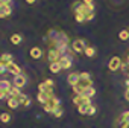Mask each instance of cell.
Wrapping results in <instances>:
<instances>
[{"label": "cell", "mask_w": 129, "mask_h": 128, "mask_svg": "<svg viewBox=\"0 0 129 128\" xmlns=\"http://www.w3.org/2000/svg\"><path fill=\"white\" fill-rule=\"evenodd\" d=\"M46 43L49 44V47L58 49L62 55H66L69 44H70V40H69V35L66 32H62L59 29H49L47 35H46Z\"/></svg>", "instance_id": "obj_1"}, {"label": "cell", "mask_w": 129, "mask_h": 128, "mask_svg": "<svg viewBox=\"0 0 129 128\" xmlns=\"http://www.w3.org/2000/svg\"><path fill=\"white\" fill-rule=\"evenodd\" d=\"M43 108H44V111L46 113H50V114H53L58 108H61V102H59V99L56 98V96H52L44 105H43Z\"/></svg>", "instance_id": "obj_2"}, {"label": "cell", "mask_w": 129, "mask_h": 128, "mask_svg": "<svg viewBox=\"0 0 129 128\" xmlns=\"http://www.w3.org/2000/svg\"><path fill=\"white\" fill-rule=\"evenodd\" d=\"M53 81L52 79H46L44 82H40L38 84V92H41V93H46V95H49V96H53Z\"/></svg>", "instance_id": "obj_3"}, {"label": "cell", "mask_w": 129, "mask_h": 128, "mask_svg": "<svg viewBox=\"0 0 129 128\" xmlns=\"http://www.w3.org/2000/svg\"><path fill=\"white\" fill-rule=\"evenodd\" d=\"M85 49H87V43H85V40H82V38H78V40H75V41L72 43V50H73V53H84Z\"/></svg>", "instance_id": "obj_4"}, {"label": "cell", "mask_w": 129, "mask_h": 128, "mask_svg": "<svg viewBox=\"0 0 129 128\" xmlns=\"http://www.w3.org/2000/svg\"><path fill=\"white\" fill-rule=\"evenodd\" d=\"M73 104L78 105V107L91 105V98H87V96H84V95H75V96H73Z\"/></svg>", "instance_id": "obj_5"}, {"label": "cell", "mask_w": 129, "mask_h": 128, "mask_svg": "<svg viewBox=\"0 0 129 128\" xmlns=\"http://www.w3.org/2000/svg\"><path fill=\"white\" fill-rule=\"evenodd\" d=\"M121 66H123V62H121V58L120 56H112L109 59V62H108V69L111 72H115V70L121 69Z\"/></svg>", "instance_id": "obj_6"}, {"label": "cell", "mask_w": 129, "mask_h": 128, "mask_svg": "<svg viewBox=\"0 0 129 128\" xmlns=\"http://www.w3.org/2000/svg\"><path fill=\"white\" fill-rule=\"evenodd\" d=\"M61 56H62V53L58 50V49H53V47H49V50H47V59L50 61V62H55V61H59L61 59Z\"/></svg>", "instance_id": "obj_7"}, {"label": "cell", "mask_w": 129, "mask_h": 128, "mask_svg": "<svg viewBox=\"0 0 129 128\" xmlns=\"http://www.w3.org/2000/svg\"><path fill=\"white\" fill-rule=\"evenodd\" d=\"M12 84H14L17 89H23V87L26 86V76H24L23 73H20V75L14 76V81H12Z\"/></svg>", "instance_id": "obj_8"}, {"label": "cell", "mask_w": 129, "mask_h": 128, "mask_svg": "<svg viewBox=\"0 0 129 128\" xmlns=\"http://www.w3.org/2000/svg\"><path fill=\"white\" fill-rule=\"evenodd\" d=\"M6 72L8 73H12L14 76H17V75L21 73V69H20V66H17V64L12 61V62H9L8 66H6Z\"/></svg>", "instance_id": "obj_9"}, {"label": "cell", "mask_w": 129, "mask_h": 128, "mask_svg": "<svg viewBox=\"0 0 129 128\" xmlns=\"http://www.w3.org/2000/svg\"><path fill=\"white\" fill-rule=\"evenodd\" d=\"M59 62H61L62 69H64V70H67V69L72 67V56H69V55H62L61 59H59Z\"/></svg>", "instance_id": "obj_10"}, {"label": "cell", "mask_w": 129, "mask_h": 128, "mask_svg": "<svg viewBox=\"0 0 129 128\" xmlns=\"http://www.w3.org/2000/svg\"><path fill=\"white\" fill-rule=\"evenodd\" d=\"M79 79H81V73H78V72H72L69 76H67V81H69V84L73 87V86H76L78 82H79Z\"/></svg>", "instance_id": "obj_11"}, {"label": "cell", "mask_w": 129, "mask_h": 128, "mask_svg": "<svg viewBox=\"0 0 129 128\" xmlns=\"http://www.w3.org/2000/svg\"><path fill=\"white\" fill-rule=\"evenodd\" d=\"M12 12L11 9V5H0V18H5V17H9Z\"/></svg>", "instance_id": "obj_12"}, {"label": "cell", "mask_w": 129, "mask_h": 128, "mask_svg": "<svg viewBox=\"0 0 129 128\" xmlns=\"http://www.w3.org/2000/svg\"><path fill=\"white\" fill-rule=\"evenodd\" d=\"M12 82L11 81H8V79H0V90L2 92H6V93H9V90L12 89ZM9 96V95H8Z\"/></svg>", "instance_id": "obj_13"}, {"label": "cell", "mask_w": 129, "mask_h": 128, "mask_svg": "<svg viewBox=\"0 0 129 128\" xmlns=\"http://www.w3.org/2000/svg\"><path fill=\"white\" fill-rule=\"evenodd\" d=\"M29 55H30V58H32V59H40V58H41V55H43V50H41L40 47H37V46H35V47H32V49H30Z\"/></svg>", "instance_id": "obj_14"}, {"label": "cell", "mask_w": 129, "mask_h": 128, "mask_svg": "<svg viewBox=\"0 0 129 128\" xmlns=\"http://www.w3.org/2000/svg\"><path fill=\"white\" fill-rule=\"evenodd\" d=\"M17 99H18L20 105H23V107H29L30 105V98L27 95H24V93H21L20 96H17Z\"/></svg>", "instance_id": "obj_15"}, {"label": "cell", "mask_w": 129, "mask_h": 128, "mask_svg": "<svg viewBox=\"0 0 129 128\" xmlns=\"http://www.w3.org/2000/svg\"><path fill=\"white\" fill-rule=\"evenodd\" d=\"M9 62H12V55L11 53H2L0 55V64H3V66L6 67Z\"/></svg>", "instance_id": "obj_16"}, {"label": "cell", "mask_w": 129, "mask_h": 128, "mask_svg": "<svg viewBox=\"0 0 129 128\" xmlns=\"http://www.w3.org/2000/svg\"><path fill=\"white\" fill-rule=\"evenodd\" d=\"M49 69L52 73H59L62 70V66H61V62L59 61H55V62H50L49 64Z\"/></svg>", "instance_id": "obj_17"}, {"label": "cell", "mask_w": 129, "mask_h": 128, "mask_svg": "<svg viewBox=\"0 0 129 128\" xmlns=\"http://www.w3.org/2000/svg\"><path fill=\"white\" fill-rule=\"evenodd\" d=\"M53 96H55V95H53ZM50 98H52V96H49V95H46V93H41V92H38V95H37V101H38L40 104H43V105H44Z\"/></svg>", "instance_id": "obj_18"}, {"label": "cell", "mask_w": 129, "mask_h": 128, "mask_svg": "<svg viewBox=\"0 0 129 128\" xmlns=\"http://www.w3.org/2000/svg\"><path fill=\"white\" fill-rule=\"evenodd\" d=\"M8 107H9V108H12V110L18 108V107H20L18 99H17V98H8Z\"/></svg>", "instance_id": "obj_19"}, {"label": "cell", "mask_w": 129, "mask_h": 128, "mask_svg": "<svg viewBox=\"0 0 129 128\" xmlns=\"http://www.w3.org/2000/svg\"><path fill=\"white\" fill-rule=\"evenodd\" d=\"M9 40H11V43H12V44H15V46H17V44H20V43H21L23 37H21L20 34H12Z\"/></svg>", "instance_id": "obj_20"}, {"label": "cell", "mask_w": 129, "mask_h": 128, "mask_svg": "<svg viewBox=\"0 0 129 128\" xmlns=\"http://www.w3.org/2000/svg\"><path fill=\"white\" fill-rule=\"evenodd\" d=\"M9 98H17V96H20L21 95V89H17L15 86H12V89L9 90Z\"/></svg>", "instance_id": "obj_21"}, {"label": "cell", "mask_w": 129, "mask_h": 128, "mask_svg": "<svg viewBox=\"0 0 129 128\" xmlns=\"http://www.w3.org/2000/svg\"><path fill=\"white\" fill-rule=\"evenodd\" d=\"M75 20L78 23H85L87 22V15L82 14V12H75Z\"/></svg>", "instance_id": "obj_22"}, {"label": "cell", "mask_w": 129, "mask_h": 128, "mask_svg": "<svg viewBox=\"0 0 129 128\" xmlns=\"http://www.w3.org/2000/svg\"><path fill=\"white\" fill-rule=\"evenodd\" d=\"M118 38H120L121 41H126V40H129V31H126V29H121V31L118 32Z\"/></svg>", "instance_id": "obj_23"}, {"label": "cell", "mask_w": 129, "mask_h": 128, "mask_svg": "<svg viewBox=\"0 0 129 128\" xmlns=\"http://www.w3.org/2000/svg\"><path fill=\"white\" fill-rule=\"evenodd\" d=\"M88 58H93L94 55H96V49L94 47H91V46H87V49H85V52H84Z\"/></svg>", "instance_id": "obj_24"}, {"label": "cell", "mask_w": 129, "mask_h": 128, "mask_svg": "<svg viewBox=\"0 0 129 128\" xmlns=\"http://www.w3.org/2000/svg\"><path fill=\"white\" fill-rule=\"evenodd\" d=\"M121 123H126L127 126H129V111H124L121 116H120V119H118Z\"/></svg>", "instance_id": "obj_25"}, {"label": "cell", "mask_w": 129, "mask_h": 128, "mask_svg": "<svg viewBox=\"0 0 129 128\" xmlns=\"http://www.w3.org/2000/svg\"><path fill=\"white\" fill-rule=\"evenodd\" d=\"M96 95V89L94 87H88L85 92H84V96H87V98H93Z\"/></svg>", "instance_id": "obj_26"}, {"label": "cell", "mask_w": 129, "mask_h": 128, "mask_svg": "<svg viewBox=\"0 0 129 128\" xmlns=\"http://www.w3.org/2000/svg\"><path fill=\"white\" fill-rule=\"evenodd\" d=\"M9 120H11V114L9 113H2V114H0V122L8 123Z\"/></svg>", "instance_id": "obj_27"}, {"label": "cell", "mask_w": 129, "mask_h": 128, "mask_svg": "<svg viewBox=\"0 0 129 128\" xmlns=\"http://www.w3.org/2000/svg\"><path fill=\"white\" fill-rule=\"evenodd\" d=\"M88 108H90V105H82V107H78V111L81 114H88Z\"/></svg>", "instance_id": "obj_28"}, {"label": "cell", "mask_w": 129, "mask_h": 128, "mask_svg": "<svg viewBox=\"0 0 129 128\" xmlns=\"http://www.w3.org/2000/svg\"><path fill=\"white\" fill-rule=\"evenodd\" d=\"M121 70L126 73V76H129V61H124L123 66H121Z\"/></svg>", "instance_id": "obj_29"}, {"label": "cell", "mask_w": 129, "mask_h": 128, "mask_svg": "<svg viewBox=\"0 0 129 128\" xmlns=\"http://www.w3.org/2000/svg\"><path fill=\"white\" fill-rule=\"evenodd\" d=\"M94 113H96V107L91 104V105H90V108H88V114H87V116H93Z\"/></svg>", "instance_id": "obj_30"}, {"label": "cell", "mask_w": 129, "mask_h": 128, "mask_svg": "<svg viewBox=\"0 0 129 128\" xmlns=\"http://www.w3.org/2000/svg\"><path fill=\"white\" fill-rule=\"evenodd\" d=\"M9 96H8V93L6 92H2V90H0V101H2V99H8Z\"/></svg>", "instance_id": "obj_31"}, {"label": "cell", "mask_w": 129, "mask_h": 128, "mask_svg": "<svg viewBox=\"0 0 129 128\" xmlns=\"http://www.w3.org/2000/svg\"><path fill=\"white\" fill-rule=\"evenodd\" d=\"M53 116H55V117H61V116H62V108H58V110L53 113Z\"/></svg>", "instance_id": "obj_32"}, {"label": "cell", "mask_w": 129, "mask_h": 128, "mask_svg": "<svg viewBox=\"0 0 129 128\" xmlns=\"http://www.w3.org/2000/svg\"><path fill=\"white\" fill-rule=\"evenodd\" d=\"M124 99L129 102V87H126V92H124Z\"/></svg>", "instance_id": "obj_33"}, {"label": "cell", "mask_w": 129, "mask_h": 128, "mask_svg": "<svg viewBox=\"0 0 129 128\" xmlns=\"http://www.w3.org/2000/svg\"><path fill=\"white\" fill-rule=\"evenodd\" d=\"M6 72V67L3 66V64H0V73H5Z\"/></svg>", "instance_id": "obj_34"}, {"label": "cell", "mask_w": 129, "mask_h": 128, "mask_svg": "<svg viewBox=\"0 0 129 128\" xmlns=\"http://www.w3.org/2000/svg\"><path fill=\"white\" fill-rule=\"evenodd\" d=\"M82 3H85V5H94L93 0H82Z\"/></svg>", "instance_id": "obj_35"}, {"label": "cell", "mask_w": 129, "mask_h": 128, "mask_svg": "<svg viewBox=\"0 0 129 128\" xmlns=\"http://www.w3.org/2000/svg\"><path fill=\"white\" fill-rule=\"evenodd\" d=\"M0 2H2L3 5H11V2H12V0H0Z\"/></svg>", "instance_id": "obj_36"}, {"label": "cell", "mask_w": 129, "mask_h": 128, "mask_svg": "<svg viewBox=\"0 0 129 128\" xmlns=\"http://www.w3.org/2000/svg\"><path fill=\"white\" fill-rule=\"evenodd\" d=\"M37 0H26V3H29V5H32V3H35Z\"/></svg>", "instance_id": "obj_37"}, {"label": "cell", "mask_w": 129, "mask_h": 128, "mask_svg": "<svg viewBox=\"0 0 129 128\" xmlns=\"http://www.w3.org/2000/svg\"><path fill=\"white\" fill-rule=\"evenodd\" d=\"M126 61H129V52H127V56H126Z\"/></svg>", "instance_id": "obj_38"}, {"label": "cell", "mask_w": 129, "mask_h": 128, "mask_svg": "<svg viewBox=\"0 0 129 128\" xmlns=\"http://www.w3.org/2000/svg\"><path fill=\"white\" fill-rule=\"evenodd\" d=\"M0 5H2V2H0Z\"/></svg>", "instance_id": "obj_39"}]
</instances>
